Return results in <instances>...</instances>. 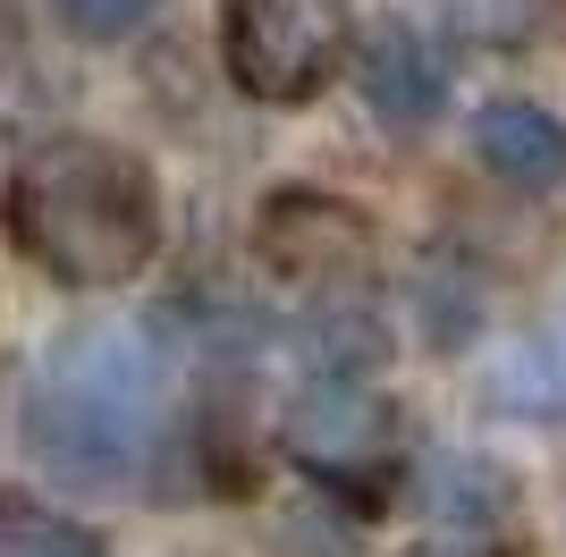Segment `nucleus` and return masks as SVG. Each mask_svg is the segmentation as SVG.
Segmentation results:
<instances>
[{"label":"nucleus","mask_w":566,"mask_h":557,"mask_svg":"<svg viewBox=\"0 0 566 557\" xmlns=\"http://www.w3.org/2000/svg\"><path fill=\"white\" fill-rule=\"evenodd\" d=\"M0 229L43 278L102 296L161 254V186L136 153L102 136H51L9 169Z\"/></svg>","instance_id":"1"},{"label":"nucleus","mask_w":566,"mask_h":557,"mask_svg":"<svg viewBox=\"0 0 566 557\" xmlns=\"http://www.w3.org/2000/svg\"><path fill=\"white\" fill-rule=\"evenodd\" d=\"M161 422V355L136 329L76 322L25 380V456L60 490H127Z\"/></svg>","instance_id":"2"},{"label":"nucleus","mask_w":566,"mask_h":557,"mask_svg":"<svg viewBox=\"0 0 566 557\" xmlns=\"http://www.w3.org/2000/svg\"><path fill=\"white\" fill-rule=\"evenodd\" d=\"M347 0H229L220 51L254 102H313L338 76Z\"/></svg>","instance_id":"3"},{"label":"nucleus","mask_w":566,"mask_h":557,"mask_svg":"<svg viewBox=\"0 0 566 557\" xmlns=\"http://www.w3.org/2000/svg\"><path fill=\"white\" fill-rule=\"evenodd\" d=\"M280 431H287V456L313 464L322 482H380L398 464V414L355 371H313V389L287 406Z\"/></svg>","instance_id":"4"},{"label":"nucleus","mask_w":566,"mask_h":557,"mask_svg":"<svg viewBox=\"0 0 566 557\" xmlns=\"http://www.w3.org/2000/svg\"><path fill=\"white\" fill-rule=\"evenodd\" d=\"M254 245L271 271L287 278H322V271H347L364 245H373V220L355 203H338V195H322V186H287V195H271L254 220Z\"/></svg>","instance_id":"5"},{"label":"nucleus","mask_w":566,"mask_h":557,"mask_svg":"<svg viewBox=\"0 0 566 557\" xmlns=\"http://www.w3.org/2000/svg\"><path fill=\"white\" fill-rule=\"evenodd\" d=\"M355 85H364V102H373L380 127H398V136H423V127H440V111H449V51L431 43V34H415V25H389L373 51H364V69H355Z\"/></svg>","instance_id":"6"},{"label":"nucleus","mask_w":566,"mask_h":557,"mask_svg":"<svg viewBox=\"0 0 566 557\" xmlns=\"http://www.w3.org/2000/svg\"><path fill=\"white\" fill-rule=\"evenodd\" d=\"M473 153H482L491 178L549 195V186H566V118L542 111V102H491L473 118Z\"/></svg>","instance_id":"7"},{"label":"nucleus","mask_w":566,"mask_h":557,"mask_svg":"<svg viewBox=\"0 0 566 557\" xmlns=\"http://www.w3.org/2000/svg\"><path fill=\"white\" fill-rule=\"evenodd\" d=\"M491 406H499V414H524V422H558L566 414V322L499 355Z\"/></svg>","instance_id":"8"},{"label":"nucleus","mask_w":566,"mask_h":557,"mask_svg":"<svg viewBox=\"0 0 566 557\" xmlns=\"http://www.w3.org/2000/svg\"><path fill=\"white\" fill-rule=\"evenodd\" d=\"M0 557H102V540L69 515H34V507H0Z\"/></svg>","instance_id":"9"},{"label":"nucleus","mask_w":566,"mask_h":557,"mask_svg":"<svg viewBox=\"0 0 566 557\" xmlns=\"http://www.w3.org/2000/svg\"><path fill=\"white\" fill-rule=\"evenodd\" d=\"M153 9H161V0H60L69 34H85V43H118V34H136Z\"/></svg>","instance_id":"10"},{"label":"nucleus","mask_w":566,"mask_h":557,"mask_svg":"<svg viewBox=\"0 0 566 557\" xmlns=\"http://www.w3.org/2000/svg\"><path fill=\"white\" fill-rule=\"evenodd\" d=\"M542 18L549 0H465V34H482V43H524Z\"/></svg>","instance_id":"11"}]
</instances>
